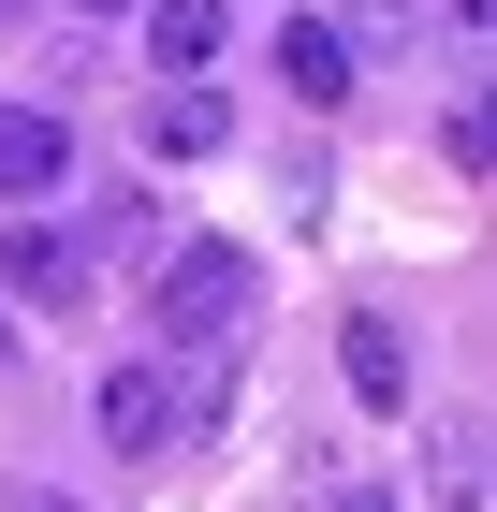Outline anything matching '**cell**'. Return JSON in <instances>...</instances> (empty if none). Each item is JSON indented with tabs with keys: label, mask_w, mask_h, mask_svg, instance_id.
<instances>
[{
	"label": "cell",
	"mask_w": 497,
	"mask_h": 512,
	"mask_svg": "<svg viewBox=\"0 0 497 512\" xmlns=\"http://www.w3.org/2000/svg\"><path fill=\"white\" fill-rule=\"evenodd\" d=\"M249 249H220V235H191V249H161V337H176V366H220L234 337H249Z\"/></svg>",
	"instance_id": "obj_1"
},
{
	"label": "cell",
	"mask_w": 497,
	"mask_h": 512,
	"mask_svg": "<svg viewBox=\"0 0 497 512\" xmlns=\"http://www.w3.org/2000/svg\"><path fill=\"white\" fill-rule=\"evenodd\" d=\"M88 235H59V220H30V205H0V293H30V308H88Z\"/></svg>",
	"instance_id": "obj_2"
},
{
	"label": "cell",
	"mask_w": 497,
	"mask_h": 512,
	"mask_svg": "<svg viewBox=\"0 0 497 512\" xmlns=\"http://www.w3.org/2000/svg\"><path fill=\"white\" fill-rule=\"evenodd\" d=\"M103 439L132 454V469L176 454V439H191V381H176V366H117V381H103Z\"/></svg>",
	"instance_id": "obj_3"
},
{
	"label": "cell",
	"mask_w": 497,
	"mask_h": 512,
	"mask_svg": "<svg viewBox=\"0 0 497 512\" xmlns=\"http://www.w3.org/2000/svg\"><path fill=\"white\" fill-rule=\"evenodd\" d=\"M74 176V118H44V103H0V205H44Z\"/></svg>",
	"instance_id": "obj_4"
},
{
	"label": "cell",
	"mask_w": 497,
	"mask_h": 512,
	"mask_svg": "<svg viewBox=\"0 0 497 512\" xmlns=\"http://www.w3.org/2000/svg\"><path fill=\"white\" fill-rule=\"evenodd\" d=\"M278 88H293L307 118H337V103H351V44L322 30V15H278Z\"/></svg>",
	"instance_id": "obj_5"
},
{
	"label": "cell",
	"mask_w": 497,
	"mask_h": 512,
	"mask_svg": "<svg viewBox=\"0 0 497 512\" xmlns=\"http://www.w3.org/2000/svg\"><path fill=\"white\" fill-rule=\"evenodd\" d=\"M132 15H147V59H161V74H176V88H191L205 59H220V44H234V0H132Z\"/></svg>",
	"instance_id": "obj_6"
},
{
	"label": "cell",
	"mask_w": 497,
	"mask_h": 512,
	"mask_svg": "<svg viewBox=\"0 0 497 512\" xmlns=\"http://www.w3.org/2000/svg\"><path fill=\"white\" fill-rule=\"evenodd\" d=\"M147 147H161V161H205V147H234V103H220L205 74H191V88H161V103H147Z\"/></svg>",
	"instance_id": "obj_7"
},
{
	"label": "cell",
	"mask_w": 497,
	"mask_h": 512,
	"mask_svg": "<svg viewBox=\"0 0 497 512\" xmlns=\"http://www.w3.org/2000/svg\"><path fill=\"white\" fill-rule=\"evenodd\" d=\"M337 366H351V395H366V410H410V337H395V322H351Z\"/></svg>",
	"instance_id": "obj_8"
},
{
	"label": "cell",
	"mask_w": 497,
	"mask_h": 512,
	"mask_svg": "<svg viewBox=\"0 0 497 512\" xmlns=\"http://www.w3.org/2000/svg\"><path fill=\"white\" fill-rule=\"evenodd\" d=\"M322 30H337L351 59H366V44H424V0H337Z\"/></svg>",
	"instance_id": "obj_9"
},
{
	"label": "cell",
	"mask_w": 497,
	"mask_h": 512,
	"mask_svg": "<svg viewBox=\"0 0 497 512\" xmlns=\"http://www.w3.org/2000/svg\"><path fill=\"white\" fill-rule=\"evenodd\" d=\"M424 469H439V512H483V425H439Z\"/></svg>",
	"instance_id": "obj_10"
},
{
	"label": "cell",
	"mask_w": 497,
	"mask_h": 512,
	"mask_svg": "<svg viewBox=\"0 0 497 512\" xmlns=\"http://www.w3.org/2000/svg\"><path fill=\"white\" fill-rule=\"evenodd\" d=\"M483 44H497L483 0H439V59H454V74H483Z\"/></svg>",
	"instance_id": "obj_11"
},
{
	"label": "cell",
	"mask_w": 497,
	"mask_h": 512,
	"mask_svg": "<svg viewBox=\"0 0 497 512\" xmlns=\"http://www.w3.org/2000/svg\"><path fill=\"white\" fill-rule=\"evenodd\" d=\"M0 512H74V498H59V483H0Z\"/></svg>",
	"instance_id": "obj_12"
},
{
	"label": "cell",
	"mask_w": 497,
	"mask_h": 512,
	"mask_svg": "<svg viewBox=\"0 0 497 512\" xmlns=\"http://www.w3.org/2000/svg\"><path fill=\"white\" fill-rule=\"evenodd\" d=\"M322 512H395V498H381V483H322Z\"/></svg>",
	"instance_id": "obj_13"
},
{
	"label": "cell",
	"mask_w": 497,
	"mask_h": 512,
	"mask_svg": "<svg viewBox=\"0 0 497 512\" xmlns=\"http://www.w3.org/2000/svg\"><path fill=\"white\" fill-rule=\"evenodd\" d=\"M74 15H132V0H74Z\"/></svg>",
	"instance_id": "obj_14"
},
{
	"label": "cell",
	"mask_w": 497,
	"mask_h": 512,
	"mask_svg": "<svg viewBox=\"0 0 497 512\" xmlns=\"http://www.w3.org/2000/svg\"><path fill=\"white\" fill-rule=\"evenodd\" d=\"M15 15H30V0H0V30H15Z\"/></svg>",
	"instance_id": "obj_15"
},
{
	"label": "cell",
	"mask_w": 497,
	"mask_h": 512,
	"mask_svg": "<svg viewBox=\"0 0 497 512\" xmlns=\"http://www.w3.org/2000/svg\"><path fill=\"white\" fill-rule=\"evenodd\" d=\"M0 352H15V322H0Z\"/></svg>",
	"instance_id": "obj_16"
}]
</instances>
